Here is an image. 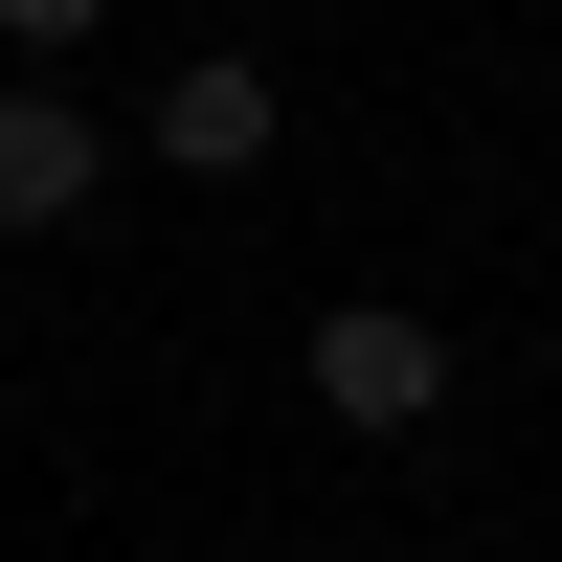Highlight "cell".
<instances>
[{
    "label": "cell",
    "mask_w": 562,
    "mask_h": 562,
    "mask_svg": "<svg viewBox=\"0 0 562 562\" xmlns=\"http://www.w3.org/2000/svg\"><path fill=\"white\" fill-rule=\"evenodd\" d=\"M90 23H113V0H0V45H90Z\"/></svg>",
    "instance_id": "obj_4"
},
{
    "label": "cell",
    "mask_w": 562,
    "mask_h": 562,
    "mask_svg": "<svg viewBox=\"0 0 562 562\" xmlns=\"http://www.w3.org/2000/svg\"><path fill=\"white\" fill-rule=\"evenodd\" d=\"M113 203V113H90V90H0V248H45V225H90Z\"/></svg>",
    "instance_id": "obj_3"
},
{
    "label": "cell",
    "mask_w": 562,
    "mask_h": 562,
    "mask_svg": "<svg viewBox=\"0 0 562 562\" xmlns=\"http://www.w3.org/2000/svg\"><path fill=\"white\" fill-rule=\"evenodd\" d=\"M428 405H450V315H405V293H338V315H315V428L405 450Z\"/></svg>",
    "instance_id": "obj_1"
},
{
    "label": "cell",
    "mask_w": 562,
    "mask_h": 562,
    "mask_svg": "<svg viewBox=\"0 0 562 562\" xmlns=\"http://www.w3.org/2000/svg\"><path fill=\"white\" fill-rule=\"evenodd\" d=\"M270 135H293V90H270L248 45H180L158 113H135V158H158V180H270Z\"/></svg>",
    "instance_id": "obj_2"
}]
</instances>
